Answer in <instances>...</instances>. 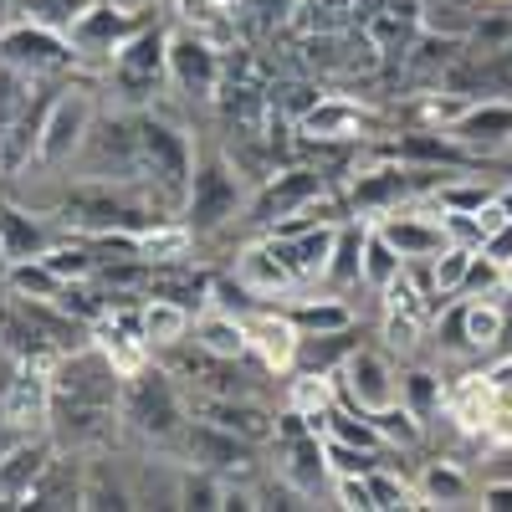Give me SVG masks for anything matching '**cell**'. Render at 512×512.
<instances>
[{
  "instance_id": "cell-1",
  "label": "cell",
  "mask_w": 512,
  "mask_h": 512,
  "mask_svg": "<svg viewBox=\"0 0 512 512\" xmlns=\"http://www.w3.org/2000/svg\"><path fill=\"white\" fill-rule=\"evenodd\" d=\"M123 420L134 425V431L144 436H180L185 431V405H180V390H175V379H169V369H139V374H128L123 379Z\"/></svg>"
},
{
  "instance_id": "cell-2",
  "label": "cell",
  "mask_w": 512,
  "mask_h": 512,
  "mask_svg": "<svg viewBox=\"0 0 512 512\" xmlns=\"http://www.w3.org/2000/svg\"><path fill=\"white\" fill-rule=\"evenodd\" d=\"M431 175L436 169H415V164L354 169V180L344 185V205L359 221H379V216H390V210H400L410 195H420L425 185H431Z\"/></svg>"
},
{
  "instance_id": "cell-3",
  "label": "cell",
  "mask_w": 512,
  "mask_h": 512,
  "mask_svg": "<svg viewBox=\"0 0 512 512\" xmlns=\"http://www.w3.org/2000/svg\"><path fill=\"white\" fill-rule=\"evenodd\" d=\"M139 175H149L169 200H185L190 175H195V149L175 123L139 118Z\"/></svg>"
},
{
  "instance_id": "cell-4",
  "label": "cell",
  "mask_w": 512,
  "mask_h": 512,
  "mask_svg": "<svg viewBox=\"0 0 512 512\" xmlns=\"http://www.w3.org/2000/svg\"><path fill=\"white\" fill-rule=\"evenodd\" d=\"M241 210V180L226 159H200L195 175H190V190H185V226L195 236H210L221 231L226 221H236Z\"/></svg>"
},
{
  "instance_id": "cell-5",
  "label": "cell",
  "mask_w": 512,
  "mask_h": 512,
  "mask_svg": "<svg viewBox=\"0 0 512 512\" xmlns=\"http://www.w3.org/2000/svg\"><path fill=\"white\" fill-rule=\"evenodd\" d=\"M318 200H328V175H323V169L297 164V169H282L277 180H267L262 190L251 195L246 221H251V226H262V231H277L282 221L303 216V210H313Z\"/></svg>"
},
{
  "instance_id": "cell-6",
  "label": "cell",
  "mask_w": 512,
  "mask_h": 512,
  "mask_svg": "<svg viewBox=\"0 0 512 512\" xmlns=\"http://www.w3.org/2000/svg\"><path fill=\"white\" fill-rule=\"evenodd\" d=\"M93 134V93L88 88H62L41 118L36 134V164H67L72 154H82Z\"/></svg>"
},
{
  "instance_id": "cell-7",
  "label": "cell",
  "mask_w": 512,
  "mask_h": 512,
  "mask_svg": "<svg viewBox=\"0 0 512 512\" xmlns=\"http://www.w3.org/2000/svg\"><path fill=\"white\" fill-rule=\"evenodd\" d=\"M338 400H344L349 410H364V415H379L400 405V374L390 369V359H384L379 349H354L344 364H338Z\"/></svg>"
},
{
  "instance_id": "cell-8",
  "label": "cell",
  "mask_w": 512,
  "mask_h": 512,
  "mask_svg": "<svg viewBox=\"0 0 512 512\" xmlns=\"http://www.w3.org/2000/svg\"><path fill=\"white\" fill-rule=\"evenodd\" d=\"M0 62H11L31 77H47V72H67L77 62V47H72V36H57L52 26L21 21V26L0 31Z\"/></svg>"
},
{
  "instance_id": "cell-9",
  "label": "cell",
  "mask_w": 512,
  "mask_h": 512,
  "mask_svg": "<svg viewBox=\"0 0 512 512\" xmlns=\"http://www.w3.org/2000/svg\"><path fill=\"white\" fill-rule=\"evenodd\" d=\"M113 77H118V88H128L134 98H144L149 88H159V77H169V31L139 26L113 52Z\"/></svg>"
},
{
  "instance_id": "cell-10",
  "label": "cell",
  "mask_w": 512,
  "mask_h": 512,
  "mask_svg": "<svg viewBox=\"0 0 512 512\" xmlns=\"http://www.w3.org/2000/svg\"><path fill=\"white\" fill-rule=\"evenodd\" d=\"M169 82L190 98H216L221 88V52L210 47L195 31H175L169 36Z\"/></svg>"
},
{
  "instance_id": "cell-11",
  "label": "cell",
  "mask_w": 512,
  "mask_h": 512,
  "mask_svg": "<svg viewBox=\"0 0 512 512\" xmlns=\"http://www.w3.org/2000/svg\"><path fill=\"white\" fill-rule=\"evenodd\" d=\"M384 236H390V246L405 256L410 267H420V262H431V256H441L446 246H451V236H446V226L441 221H431V216H420V210H390V216H379L374 221Z\"/></svg>"
},
{
  "instance_id": "cell-12",
  "label": "cell",
  "mask_w": 512,
  "mask_h": 512,
  "mask_svg": "<svg viewBox=\"0 0 512 512\" xmlns=\"http://www.w3.org/2000/svg\"><path fill=\"white\" fill-rule=\"evenodd\" d=\"M297 128L318 144H349V139H369L374 118L354 98H318L303 118H297Z\"/></svg>"
},
{
  "instance_id": "cell-13",
  "label": "cell",
  "mask_w": 512,
  "mask_h": 512,
  "mask_svg": "<svg viewBox=\"0 0 512 512\" xmlns=\"http://www.w3.org/2000/svg\"><path fill=\"white\" fill-rule=\"evenodd\" d=\"M139 31V21L128 16V11H118V6H82L77 16H72V26H67V36H72V47L77 52H118L128 36Z\"/></svg>"
},
{
  "instance_id": "cell-14",
  "label": "cell",
  "mask_w": 512,
  "mask_h": 512,
  "mask_svg": "<svg viewBox=\"0 0 512 512\" xmlns=\"http://www.w3.org/2000/svg\"><path fill=\"white\" fill-rule=\"evenodd\" d=\"M461 149H507L512 144V103L487 98V103H466V113L446 128Z\"/></svg>"
},
{
  "instance_id": "cell-15",
  "label": "cell",
  "mask_w": 512,
  "mask_h": 512,
  "mask_svg": "<svg viewBox=\"0 0 512 512\" xmlns=\"http://www.w3.org/2000/svg\"><path fill=\"white\" fill-rule=\"evenodd\" d=\"M246 338H251V354L262 359V369H292L297 359V323L287 313H267V308H251L246 313Z\"/></svg>"
},
{
  "instance_id": "cell-16",
  "label": "cell",
  "mask_w": 512,
  "mask_h": 512,
  "mask_svg": "<svg viewBox=\"0 0 512 512\" xmlns=\"http://www.w3.org/2000/svg\"><path fill=\"white\" fill-rule=\"evenodd\" d=\"M236 277H241L256 297H287L297 282H303V277L287 267V256L277 251V241L246 246V251H241V262H236Z\"/></svg>"
},
{
  "instance_id": "cell-17",
  "label": "cell",
  "mask_w": 512,
  "mask_h": 512,
  "mask_svg": "<svg viewBox=\"0 0 512 512\" xmlns=\"http://www.w3.org/2000/svg\"><path fill=\"white\" fill-rule=\"evenodd\" d=\"M195 415L210 420V425H221V431H231V436H241V441H267V436L277 431V415H267L256 400H221V395H205V400L195 405Z\"/></svg>"
},
{
  "instance_id": "cell-18",
  "label": "cell",
  "mask_w": 512,
  "mask_h": 512,
  "mask_svg": "<svg viewBox=\"0 0 512 512\" xmlns=\"http://www.w3.org/2000/svg\"><path fill=\"white\" fill-rule=\"evenodd\" d=\"M359 349V328H333V333H303L297 338V359H292V374H338L349 354Z\"/></svg>"
},
{
  "instance_id": "cell-19",
  "label": "cell",
  "mask_w": 512,
  "mask_h": 512,
  "mask_svg": "<svg viewBox=\"0 0 512 512\" xmlns=\"http://www.w3.org/2000/svg\"><path fill=\"white\" fill-rule=\"evenodd\" d=\"M139 323H144V344L149 349H175L185 344V338L195 333V318L185 303H175V297H149V303H139Z\"/></svg>"
},
{
  "instance_id": "cell-20",
  "label": "cell",
  "mask_w": 512,
  "mask_h": 512,
  "mask_svg": "<svg viewBox=\"0 0 512 512\" xmlns=\"http://www.w3.org/2000/svg\"><path fill=\"white\" fill-rule=\"evenodd\" d=\"M47 466H52V446L21 441L6 461H0V502H21V507H26L31 487L41 482V472H47Z\"/></svg>"
},
{
  "instance_id": "cell-21",
  "label": "cell",
  "mask_w": 512,
  "mask_h": 512,
  "mask_svg": "<svg viewBox=\"0 0 512 512\" xmlns=\"http://www.w3.org/2000/svg\"><path fill=\"white\" fill-rule=\"evenodd\" d=\"M246 446H251V441L221 431V425H210V420H195V425H190V456H195V466H210V472H231V466L241 472V466L251 461Z\"/></svg>"
},
{
  "instance_id": "cell-22",
  "label": "cell",
  "mask_w": 512,
  "mask_h": 512,
  "mask_svg": "<svg viewBox=\"0 0 512 512\" xmlns=\"http://www.w3.org/2000/svg\"><path fill=\"white\" fill-rule=\"evenodd\" d=\"M195 344L205 354H221V359H251L246 318L241 313H226V308H210L205 318H195Z\"/></svg>"
},
{
  "instance_id": "cell-23",
  "label": "cell",
  "mask_w": 512,
  "mask_h": 512,
  "mask_svg": "<svg viewBox=\"0 0 512 512\" xmlns=\"http://www.w3.org/2000/svg\"><path fill=\"white\" fill-rule=\"evenodd\" d=\"M410 272V262L390 246V236H384L374 221H369V231H364V262H359V282L364 287H374V292H390L400 277Z\"/></svg>"
},
{
  "instance_id": "cell-24",
  "label": "cell",
  "mask_w": 512,
  "mask_h": 512,
  "mask_svg": "<svg viewBox=\"0 0 512 512\" xmlns=\"http://www.w3.org/2000/svg\"><path fill=\"white\" fill-rule=\"evenodd\" d=\"M364 231H369V221H338L333 256H328V272H323V282H328V287H354V282H359V262H364Z\"/></svg>"
},
{
  "instance_id": "cell-25",
  "label": "cell",
  "mask_w": 512,
  "mask_h": 512,
  "mask_svg": "<svg viewBox=\"0 0 512 512\" xmlns=\"http://www.w3.org/2000/svg\"><path fill=\"white\" fill-rule=\"evenodd\" d=\"M415 492H420L425 507H461V502H472V477H466L461 466H451V461H431L420 472Z\"/></svg>"
},
{
  "instance_id": "cell-26",
  "label": "cell",
  "mask_w": 512,
  "mask_h": 512,
  "mask_svg": "<svg viewBox=\"0 0 512 512\" xmlns=\"http://www.w3.org/2000/svg\"><path fill=\"white\" fill-rule=\"evenodd\" d=\"M507 338V313L482 297H461V344L466 349H497Z\"/></svg>"
},
{
  "instance_id": "cell-27",
  "label": "cell",
  "mask_w": 512,
  "mask_h": 512,
  "mask_svg": "<svg viewBox=\"0 0 512 512\" xmlns=\"http://www.w3.org/2000/svg\"><path fill=\"white\" fill-rule=\"evenodd\" d=\"M287 466H282V477L297 487V492H313L323 477H328V451L318 436H303V441H287Z\"/></svg>"
},
{
  "instance_id": "cell-28",
  "label": "cell",
  "mask_w": 512,
  "mask_h": 512,
  "mask_svg": "<svg viewBox=\"0 0 512 512\" xmlns=\"http://www.w3.org/2000/svg\"><path fill=\"white\" fill-rule=\"evenodd\" d=\"M26 507H82V482H77V466L52 461L47 472H41V482L31 487Z\"/></svg>"
},
{
  "instance_id": "cell-29",
  "label": "cell",
  "mask_w": 512,
  "mask_h": 512,
  "mask_svg": "<svg viewBox=\"0 0 512 512\" xmlns=\"http://www.w3.org/2000/svg\"><path fill=\"white\" fill-rule=\"evenodd\" d=\"M292 323H297V333H333V328H349L354 323V313H349V303H338V297H303V303H292V308H282Z\"/></svg>"
},
{
  "instance_id": "cell-30",
  "label": "cell",
  "mask_w": 512,
  "mask_h": 512,
  "mask_svg": "<svg viewBox=\"0 0 512 512\" xmlns=\"http://www.w3.org/2000/svg\"><path fill=\"white\" fill-rule=\"evenodd\" d=\"M6 282L16 287V297H57L62 292V277L52 272L47 256H16L6 267Z\"/></svg>"
},
{
  "instance_id": "cell-31",
  "label": "cell",
  "mask_w": 512,
  "mask_h": 512,
  "mask_svg": "<svg viewBox=\"0 0 512 512\" xmlns=\"http://www.w3.org/2000/svg\"><path fill=\"white\" fill-rule=\"evenodd\" d=\"M0 236H6V246H11V262L16 256H41L52 246L47 231H41V221H31L26 210H16V205H0Z\"/></svg>"
},
{
  "instance_id": "cell-32",
  "label": "cell",
  "mask_w": 512,
  "mask_h": 512,
  "mask_svg": "<svg viewBox=\"0 0 512 512\" xmlns=\"http://www.w3.org/2000/svg\"><path fill=\"white\" fill-rule=\"evenodd\" d=\"M400 400L410 405L415 420H431V415L446 405V384H441V374H431V369H410V374H400Z\"/></svg>"
},
{
  "instance_id": "cell-33",
  "label": "cell",
  "mask_w": 512,
  "mask_h": 512,
  "mask_svg": "<svg viewBox=\"0 0 512 512\" xmlns=\"http://www.w3.org/2000/svg\"><path fill=\"white\" fill-rule=\"evenodd\" d=\"M226 492H231V487H226L216 472H210V466H195V472H185V477H180L175 502H180V507H200V512H205V507H226Z\"/></svg>"
},
{
  "instance_id": "cell-34",
  "label": "cell",
  "mask_w": 512,
  "mask_h": 512,
  "mask_svg": "<svg viewBox=\"0 0 512 512\" xmlns=\"http://www.w3.org/2000/svg\"><path fill=\"white\" fill-rule=\"evenodd\" d=\"M374 425H379V436L390 441V451H400V446H415L420 441V420L410 415V405L400 400V405H390V410H379L374 415Z\"/></svg>"
},
{
  "instance_id": "cell-35",
  "label": "cell",
  "mask_w": 512,
  "mask_h": 512,
  "mask_svg": "<svg viewBox=\"0 0 512 512\" xmlns=\"http://www.w3.org/2000/svg\"><path fill=\"white\" fill-rule=\"evenodd\" d=\"M333 497L338 507H349V512H374V487H369V472H333Z\"/></svg>"
},
{
  "instance_id": "cell-36",
  "label": "cell",
  "mask_w": 512,
  "mask_h": 512,
  "mask_svg": "<svg viewBox=\"0 0 512 512\" xmlns=\"http://www.w3.org/2000/svg\"><path fill=\"white\" fill-rule=\"evenodd\" d=\"M82 507H134V502H128V492L108 477V466H93L88 482H82Z\"/></svg>"
},
{
  "instance_id": "cell-37",
  "label": "cell",
  "mask_w": 512,
  "mask_h": 512,
  "mask_svg": "<svg viewBox=\"0 0 512 512\" xmlns=\"http://www.w3.org/2000/svg\"><path fill=\"white\" fill-rule=\"evenodd\" d=\"M323 451H328V472H374V466H384L374 451L344 446V441H333V436H323Z\"/></svg>"
},
{
  "instance_id": "cell-38",
  "label": "cell",
  "mask_w": 512,
  "mask_h": 512,
  "mask_svg": "<svg viewBox=\"0 0 512 512\" xmlns=\"http://www.w3.org/2000/svg\"><path fill=\"white\" fill-rule=\"evenodd\" d=\"M492 195L497 190H487V185H456V180H441L436 185V205L441 210H482Z\"/></svg>"
},
{
  "instance_id": "cell-39",
  "label": "cell",
  "mask_w": 512,
  "mask_h": 512,
  "mask_svg": "<svg viewBox=\"0 0 512 512\" xmlns=\"http://www.w3.org/2000/svg\"><path fill=\"white\" fill-rule=\"evenodd\" d=\"M477 251L487 256V262H497V267H507V262H512V221H502L497 231H487Z\"/></svg>"
},
{
  "instance_id": "cell-40",
  "label": "cell",
  "mask_w": 512,
  "mask_h": 512,
  "mask_svg": "<svg viewBox=\"0 0 512 512\" xmlns=\"http://www.w3.org/2000/svg\"><path fill=\"white\" fill-rule=\"evenodd\" d=\"M482 507L512 512V482H487V487H482Z\"/></svg>"
},
{
  "instance_id": "cell-41",
  "label": "cell",
  "mask_w": 512,
  "mask_h": 512,
  "mask_svg": "<svg viewBox=\"0 0 512 512\" xmlns=\"http://www.w3.org/2000/svg\"><path fill=\"white\" fill-rule=\"evenodd\" d=\"M497 205H502V216L512 221V185H502V190H497Z\"/></svg>"
},
{
  "instance_id": "cell-42",
  "label": "cell",
  "mask_w": 512,
  "mask_h": 512,
  "mask_svg": "<svg viewBox=\"0 0 512 512\" xmlns=\"http://www.w3.org/2000/svg\"><path fill=\"white\" fill-rule=\"evenodd\" d=\"M6 267H11V246H6V236H0V277H6Z\"/></svg>"
},
{
  "instance_id": "cell-43",
  "label": "cell",
  "mask_w": 512,
  "mask_h": 512,
  "mask_svg": "<svg viewBox=\"0 0 512 512\" xmlns=\"http://www.w3.org/2000/svg\"><path fill=\"white\" fill-rule=\"evenodd\" d=\"M502 287H507V297H512V262L502 267Z\"/></svg>"
}]
</instances>
